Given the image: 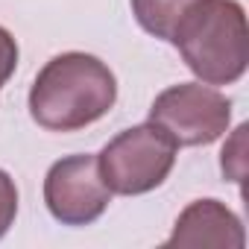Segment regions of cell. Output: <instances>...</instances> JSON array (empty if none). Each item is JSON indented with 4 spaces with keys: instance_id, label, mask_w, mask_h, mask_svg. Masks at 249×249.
I'll return each instance as SVG.
<instances>
[{
    "instance_id": "obj_10",
    "label": "cell",
    "mask_w": 249,
    "mask_h": 249,
    "mask_svg": "<svg viewBox=\"0 0 249 249\" xmlns=\"http://www.w3.org/2000/svg\"><path fill=\"white\" fill-rule=\"evenodd\" d=\"M15 65H18V41L6 27H0V88L15 73Z\"/></svg>"
},
{
    "instance_id": "obj_5",
    "label": "cell",
    "mask_w": 249,
    "mask_h": 249,
    "mask_svg": "<svg viewBox=\"0 0 249 249\" xmlns=\"http://www.w3.org/2000/svg\"><path fill=\"white\" fill-rule=\"evenodd\" d=\"M47 211L62 226H91L111 202V191L100 176L97 156H68L44 176Z\"/></svg>"
},
{
    "instance_id": "obj_2",
    "label": "cell",
    "mask_w": 249,
    "mask_h": 249,
    "mask_svg": "<svg viewBox=\"0 0 249 249\" xmlns=\"http://www.w3.org/2000/svg\"><path fill=\"white\" fill-rule=\"evenodd\" d=\"M191 73L205 85H231L249 65L246 12L237 0H199L173 33Z\"/></svg>"
},
{
    "instance_id": "obj_4",
    "label": "cell",
    "mask_w": 249,
    "mask_h": 249,
    "mask_svg": "<svg viewBox=\"0 0 249 249\" xmlns=\"http://www.w3.org/2000/svg\"><path fill=\"white\" fill-rule=\"evenodd\" d=\"M150 123L161 126L176 147H205L226 135L231 100L205 82H179L150 106Z\"/></svg>"
},
{
    "instance_id": "obj_1",
    "label": "cell",
    "mask_w": 249,
    "mask_h": 249,
    "mask_svg": "<svg viewBox=\"0 0 249 249\" xmlns=\"http://www.w3.org/2000/svg\"><path fill=\"white\" fill-rule=\"evenodd\" d=\"M117 100V79L106 62L91 53L53 56L30 88V114L50 132H79Z\"/></svg>"
},
{
    "instance_id": "obj_9",
    "label": "cell",
    "mask_w": 249,
    "mask_h": 249,
    "mask_svg": "<svg viewBox=\"0 0 249 249\" xmlns=\"http://www.w3.org/2000/svg\"><path fill=\"white\" fill-rule=\"evenodd\" d=\"M243 138H246V126H237L234 138L223 150V173L234 182L243 179Z\"/></svg>"
},
{
    "instance_id": "obj_6",
    "label": "cell",
    "mask_w": 249,
    "mask_h": 249,
    "mask_svg": "<svg viewBox=\"0 0 249 249\" xmlns=\"http://www.w3.org/2000/svg\"><path fill=\"white\" fill-rule=\"evenodd\" d=\"M164 246H226V249H243L246 231L240 217L226 208L220 199H196L191 202L176 226L173 234L164 240Z\"/></svg>"
},
{
    "instance_id": "obj_3",
    "label": "cell",
    "mask_w": 249,
    "mask_h": 249,
    "mask_svg": "<svg viewBox=\"0 0 249 249\" xmlns=\"http://www.w3.org/2000/svg\"><path fill=\"white\" fill-rule=\"evenodd\" d=\"M173 138L156 123H138L114 135L97 156L100 176L111 194L141 196L156 191L176 164Z\"/></svg>"
},
{
    "instance_id": "obj_7",
    "label": "cell",
    "mask_w": 249,
    "mask_h": 249,
    "mask_svg": "<svg viewBox=\"0 0 249 249\" xmlns=\"http://www.w3.org/2000/svg\"><path fill=\"white\" fill-rule=\"evenodd\" d=\"M129 3L141 30H147L161 41H173L176 27L199 0H129Z\"/></svg>"
},
{
    "instance_id": "obj_8",
    "label": "cell",
    "mask_w": 249,
    "mask_h": 249,
    "mask_svg": "<svg viewBox=\"0 0 249 249\" xmlns=\"http://www.w3.org/2000/svg\"><path fill=\"white\" fill-rule=\"evenodd\" d=\"M15 214H18V188H15V179L6 170H0V237L12 229Z\"/></svg>"
}]
</instances>
